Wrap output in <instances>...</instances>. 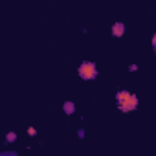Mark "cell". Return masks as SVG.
<instances>
[{"label":"cell","instance_id":"6da1fadb","mask_svg":"<svg viewBox=\"0 0 156 156\" xmlns=\"http://www.w3.org/2000/svg\"><path fill=\"white\" fill-rule=\"evenodd\" d=\"M138 103H140L138 96L132 94V92H129V90H119L116 94V105H118V108L123 114H129V112L136 110L138 108Z\"/></svg>","mask_w":156,"mask_h":156},{"label":"cell","instance_id":"7a4b0ae2","mask_svg":"<svg viewBox=\"0 0 156 156\" xmlns=\"http://www.w3.org/2000/svg\"><path fill=\"white\" fill-rule=\"evenodd\" d=\"M77 73H79V77H81V79H85V81H94L96 77H98V66L92 61H85V62L79 64Z\"/></svg>","mask_w":156,"mask_h":156},{"label":"cell","instance_id":"3957f363","mask_svg":"<svg viewBox=\"0 0 156 156\" xmlns=\"http://www.w3.org/2000/svg\"><path fill=\"white\" fill-rule=\"evenodd\" d=\"M112 37H116V39H119V37H123L125 35V24L123 22H116L114 26H112Z\"/></svg>","mask_w":156,"mask_h":156},{"label":"cell","instance_id":"277c9868","mask_svg":"<svg viewBox=\"0 0 156 156\" xmlns=\"http://www.w3.org/2000/svg\"><path fill=\"white\" fill-rule=\"evenodd\" d=\"M62 110H64L66 114H73V112H75V105H73V101H66V103L62 105Z\"/></svg>","mask_w":156,"mask_h":156},{"label":"cell","instance_id":"5b68a950","mask_svg":"<svg viewBox=\"0 0 156 156\" xmlns=\"http://www.w3.org/2000/svg\"><path fill=\"white\" fill-rule=\"evenodd\" d=\"M15 140H17V134L15 132H8L6 134V143H13Z\"/></svg>","mask_w":156,"mask_h":156},{"label":"cell","instance_id":"8992f818","mask_svg":"<svg viewBox=\"0 0 156 156\" xmlns=\"http://www.w3.org/2000/svg\"><path fill=\"white\" fill-rule=\"evenodd\" d=\"M28 134H30V136H35V134H37V130H35L33 127H30V129H28Z\"/></svg>","mask_w":156,"mask_h":156},{"label":"cell","instance_id":"52a82bcc","mask_svg":"<svg viewBox=\"0 0 156 156\" xmlns=\"http://www.w3.org/2000/svg\"><path fill=\"white\" fill-rule=\"evenodd\" d=\"M152 48H154V53H156V33L152 35Z\"/></svg>","mask_w":156,"mask_h":156},{"label":"cell","instance_id":"ba28073f","mask_svg":"<svg viewBox=\"0 0 156 156\" xmlns=\"http://www.w3.org/2000/svg\"><path fill=\"white\" fill-rule=\"evenodd\" d=\"M77 136H79V138H85V130H83V129H81V130H79V132H77Z\"/></svg>","mask_w":156,"mask_h":156},{"label":"cell","instance_id":"9c48e42d","mask_svg":"<svg viewBox=\"0 0 156 156\" xmlns=\"http://www.w3.org/2000/svg\"><path fill=\"white\" fill-rule=\"evenodd\" d=\"M129 70H130V72H136V70H138V66H136V64H130V68H129Z\"/></svg>","mask_w":156,"mask_h":156}]
</instances>
